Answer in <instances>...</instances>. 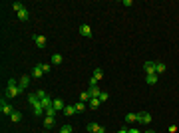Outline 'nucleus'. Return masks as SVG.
Returning a JSON list of instances; mask_svg holds the SVG:
<instances>
[{"mask_svg": "<svg viewBox=\"0 0 179 133\" xmlns=\"http://www.w3.org/2000/svg\"><path fill=\"white\" fill-rule=\"evenodd\" d=\"M145 133H155V131H151V129H147V131H145Z\"/></svg>", "mask_w": 179, "mask_h": 133, "instance_id": "34", "label": "nucleus"}, {"mask_svg": "<svg viewBox=\"0 0 179 133\" xmlns=\"http://www.w3.org/2000/svg\"><path fill=\"white\" fill-rule=\"evenodd\" d=\"M143 70H145V76L155 74V62H145V64H143Z\"/></svg>", "mask_w": 179, "mask_h": 133, "instance_id": "6", "label": "nucleus"}, {"mask_svg": "<svg viewBox=\"0 0 179 133\" xmlns=\"http://www.w3.org/2000/svg\"><path fill=\"white\" fill-rule=\"evenodd\" d=\"M28 103L32 105V109H34V107H40V105H42V101L38 99L36 93H30V95H28Z\"/></svg>", "mask_w": 179, "mask_h": 133, "instance_id": "5", "label": "nucleus"}, {"mask_svg": "<svg viewBox=\"0 0 179 133\" xmlns=\"http://www.w3.org/2000/svg\"><path fill=\"white\" fill-rule=\"evenodd\" d=\"M90 99H92V95H90L88 91H84V93L80 95V101H90Z\"/></svg>", "mask_w": 179, "mask_h": 133, "instance_id": "24", "label": "nucleus"}, {"mask_svg": "<svg viewBox=\"0 0 179 133\" xmlns=\"http://www.w3.org/2000/svg\"><path fill=\"white\" fill-rule=\"evenodd\" d=\"M42 74H44V72H42V66H40V64L34 66V70H32V78H36V80H38V78H42Z\"/></svg>", "mask_w": 179, "mask_h": 133, "instance_id": "13", "label": "nucleus"}, {"mask_svg": "<svg viewBox=\"0 0 179 133\" xmlns=\"http://www.w3.org/2000/svg\"><path fill=\"white\" fill-rule=\"evenodd\" d=\"M40 66H42V72H44V74L52 72V66H50V64H40Z\"/></svg>", "mask_w": 179, "mask_h": 133, "instance_id": "26", "label": "nucleus"}, {"mask_svg": "<svg viewBox=\"0 0 179 133\" xmlns=\"http://www.w3.org/2000/svg\"><path fill=\"white\" fill-rule=\"evenodd\" d=\"M34 42H36L38 48H46V38L44 36H34Z\"/></svg>", "mask_w": 179, "mask_h": 133, "instance_id": "10", "label": "nucleus"}, {"mask_svg": "<svg viewBox=\"0 0 179 133\" xmlns=\"http://www.w3.org/2000/svg\"><path fill=\"white\" fill-rule=\"evenodd\" d=\"M137 121H141L143 125H149V123H151V115H149L147 111H141V113H137Z\"/></svg>", "mask_w": 179, "mask_h": 133, "instance_id": "4", "label": "nucleus"}, {"mask_svg": "<svg viewBox=\"0 0 179 133\" xmlns=\"http://www.w3.org/2000/svg\"><path fill=\"white\" fill-rule=\"evenodd\" d=\"M157 80H159V78H157V74H149V76H145V82H147L149 86L157 84Z\"/></svg>", "mask_w": 179, "mask_h": 133, "instance_id": "14", "label": "nucleus"}, {"mask_svg": "<svg viewBox=\"0 0 179 133\" xmlns=\"http://www.w3.org/2000/svg\"><path fill=\"white\" fill-rule=\"evenodd\" d=\"M28 18H30V12H28V8H22V10L18 12V20H20V22H26Z\"/></svg>", "mask_w": 179, "mask_h": 133, "instance_id": "8", "label": "nucleus"}, {"mask_svg": "<svg viewBox=\"0 0 179 133\" xmlns=\"http://www.w3.org/2000/svg\"><path fill=\"white\" fill-rule=\"evenodd\" d=\"M52 107L56 111H64V107H66V103H64V99H60V97H56L54 99V103H52Z\"/></svg>", "mask_w": 179, "mask_h": 133, "instance_id": "7", "label": "nucleus"}, {"mask_svg": "<svg viewBox=\"0 0 179 133\" xmlns=\"http://www.w3.org/2000/svg\"><path fill=\"white\" fill-rule=\"evenodd\" d=\"M52 103H54V99L50 97V95L42 99V107H44V113H46V109H48V107H52Z\"/></svg>", "mask_w": 179, "mask_h": 133, "instance_id": "11", "label": "nucleus"}, {"mask_svg": "<svg viewBox=\"0 0 179 133\" xmlns=\"http://www.w3.org/2000/svg\"><path fill=\"white\" fill-rule=\"evenodd\" d=\"M133 121H137V113H127L125 115V123H133Z\"/></svg>", "mask_w": 179, "mask_h": 133, "instance_id": "20", "label": "nucleus"}, {"mask_svg": "<svg viewBox=\"0 0 179 133\" xmlns=\"http://www.w3.org/2000/svg\"><path fill=\"white\" fill-rule=\"evenodd\" d=\"M36 95H38V99H40V101H42L44 97H48V93H46L44 89H38V91H36Z\"/></svg>", "mask_w": 179, "mask_h": 133, "instance_id": "25", "label": "nucleus"}, {"mask_svg": "<svg viewBox=\"0 0 179 133\" xmlns=\"http://www.w3.org/2000/svg\"><path fill=\"white\" fill-rule=\"evenodd\" d=\"M108 97H109L108 91H101V93H100V101H108Z\"/></svg>", "mask_w": 179, "mask_h": 133, "instance_id": "29", "label": "nucleus"}, {"mask_svg": "<svg viewBox=\"0 0 179 133\" xmlns=\"http://www.w3.org/2000/svg\"><path fill=\"white\" fill-rule=\"evenodd\" d=\"M88 131L90 133H105V127L100 123H88Z\"/></svg>", "mask_w": 179, "mask_h": 133, "instance_id": "2", "label": "nucleus"}, {"mask_svg": "<svg viewBox=\"0 0 179 133\" xmlns=\"http://www.w3.org/2000/svg\"><path fill=\"white\" fill-rule=\"evenodd\" d=\"M165 70H167V68H165L163 62H155V74H163Z\"/></svg>", "mask_w": 179, "mask_h": 133, "instance_id": "17", "label": "nucleus"}, {"mask_svg": "<svg viewBox=\"0 0 179 133\" xmlns=\"http://www.w3.org/2000/svg\"><path fill=\"white\" fill-rule=\"evenodd\" d=\"M0 111H2L4 115H12V113H14V107H12L10 103H6V101L2 99V103H0Z\"/></svg>", "mask_w": 179, "mask_h": 133, "instance_id": "3", "label": "nucleus"}, {"mask_svg": "<svg viewBox=\"0 0 179 133\" xmlns=\"http://www.w3.org/2000/svg\"><path fill=\"white\" fill-rule=\"evenodd\" d=\"M52 62L54 64H62V56L60 54H52Z\"/></svg>", "mask_w": 179, "mask_h": 133, "instance_id": "27", "label": "nucleus"}, {"mask_svg": "<svg viewBox=\"0 0 179 133\" xmlns=\"http://www.w3.org/2000/svg\"><path fill=\"white\" fill-rule=\"evenodd\" d=\"M74 113H76L74 105H66V107H64V115H66V117H70V115H74Z\"/></svg>", "mask_w": 179, "mask_h": 133, "instance_id": "16", "label": "nucleus"}, {"mask_svg": "<svg viewBox=\"0 0 179 133\" xmlns=\"http://www.w3.org/2000/svg\"><path fill=\"white\" fill-rule=\"evenodd\" d=\"M80 34H82V36H86V38H90V36H92V28L84 24V26H80Z\"/></svg>", "mask_w": 179, "mask_h": 133, "instance_id": "12", "label": "nucleus"}, {"mask_svg": "<svg viewBox=\"0 0 179 133\" xmlns=\"http://www.w3.org/2000/svg\"><path fill=\"white\" fill-rule=\"evenodd\" d=\"M127 133H141L139 129H135V127H131V129H127Z\"/></svg>", "mask_w": 179, "mask_h": 133, "instance_id": "32", "label": "nucleus"}, {"mask_svg": "<svg viewBox=\"0 0 179 133\" xmlns=\"http://www.w3.org/2000/svg\"><path fill=\"white\" fill-rule=\"evenodd\" d=\"M54 123H56V117H46V119H44V127H46V129L54 127Z\"/></svg>", "mask_w": 179, "mask_h": 133, "instance_id": "18", "label": "nucleus"}, {"mask_svg": "<svg viewBox=\"0 0 179 133\" xmlns=\"http://www.w3.org/2000/svg\"><path fill=\"white\" fill-rule=\"evenodd\" d=\"M20 91L22 89H20V86L16 84V80H8V88H6V97L8 99H14Z\"/></svg>", "mask_w": 179, "mask_h": 133, "instance_id": "1", "label": "nucleus"}, {"mask_svg": "<svg viewBox=\"0 0 179 133\" xmlns=\"http://www.w3.org/2000/svg\"><path fill=\"white\" fill-rule=\"evenodd\" d=\"M117 133H127V129H119V131H117Z\"/></svg>", "mask_w": 179, "mask_h": 133, "instance_id": "33", "label": "nucleus"}, {"mask_svg": "<svg viewBox=\"0 0 179 133\" xmlns=\"http://www.w3.org/2000/svg\"><path fill=\"white\" fill-rule=\"evenodd\" d=\"M60 133H72V125H64L62 129H60Z\"/></svg>", "mask_w": 179, "mask_h": 133, "instance_id": "31", "label": "nucleus"}, {"mask_svg": "<svg viewBox=\"0 0 179 133\" xmlns=\"http://www.w3.org/2000/svg\"><path fill=\"white\" fill-rule=\"evenodd\" d=\"M56 113H58V111L56 109H54V107H48V109H46V117H56Z\"/></svg>", "mask_w": 179, "mask_h": 133, "instance_id": "21", "label": "nucleus"}, {"mask_svg": "<svg viewBox=\"0 0 179 133\" xmlns=\"http://www.w3.org/2000/svg\"><path fill=\"white\" fill-rule=\"evenodd\" d=\"M88 93L92 95V97H100V88H97V86H90V89H88Z\"/></svg>", "mask_w": 179, "mask_h": 133, "instance_id": "9", "label": "nucleus"}, {"mask_svg": "<svg viewBox=\"0 0 179 133\" xmlns=\"http://www.w3.org/2000/svg\"><path fill=\"white\" fill-rule=\"evenodd\" d=\"M30 84V76H22L20 78V89H26Z\"/></svg>", "mask_w": 179, "mask_h": 133, "instance_id": "15", "label": "nucleus"}, {"mask_svg": "<svg viewBox=\"0 0 179 133\" xmlns=\"http://www.w3.org/2000/svg\"><path fill=\"white\" fill-rule=\"evenodd\" d=\"M12 8H14V10H16V14H18V12L24 8V4H20V2H14V4H12Z\"/></svg>", "mask_w": 179, "mask_h": 133, "instance_id": "28", "label": "nucleus"}, {"mask_svg": "<svg viewBox=\"0 0 179 133\" xmlns=\"http://www.w3.org/2000/svg\"><path fill=\"white\" fill-rule=\"evenodd\" d=\"M74 107H76V111H84V107H86V105H84V101H78Z\"/></svg>", "mask_w": 179, "mask_h": 133, "instance_id": "30", "label": "nucleus"}, {"mask_svg": "<svg viewBox=\"0 0 179 133\" xmlns=\"http://www.w3.org/2000/svg\"><path fill=\"white\" fill-rule=\"evenodd\" d=\"M100 97H92L90 99V107H92V109H97V107H100Z\"/></svg>", "mask_w": 179, "mask_h": 133, "instance_id": "19", "label": "nucleus"}, {"mask_svg": "<svg viewBox=\"0 0 179 133\" xmlns=\"http://www.w3.org/2000/svg\"><path fill=\"white\" fill-rule=\"evenodd\" d=\"M92 78H96V80H97V82H100V80H101V78H104V72H101V70H100V68H97V70H93V76H92Z\"/></svg>", "mask_w": 179, "mask_h": 133, "instance_id": "22", "label": "nucleus"}, {"mask_svg": "<svg viewBox=\"0 0 179 133\" xmlns=\"http://www.w3.org/2000/svg\"><path fill=\"white\" fill-rule=\"evenodd\" d=\"M10 119H12V121H14V123H18L20 119H22V115H20V111H14V113L10 115Z\"/></svg>", "mask_w": 179, "mask_h": 133, "instance_id": "23", "label": "nucleus"}]
</instances>
